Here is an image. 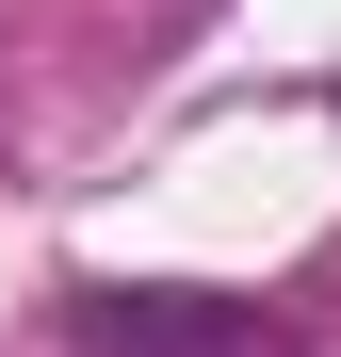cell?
Listing matches in <instances>:
<instances>
[{
    "instance_id": "obj_1",
    "label": "cell",
    "mask_w": 341,
    "mask_h": 357,
    "mask_svg": "<svg viewBox=\"0 0 341 357\" xmlns=\"http://www.w3.org/2000/svg\"><path fill=\"white\" fill-rule=\"evenodd\" d=\"M66 325L114 341V357H293L260 309H227V292H66Z\"/></svg>"
}]
</instances>
